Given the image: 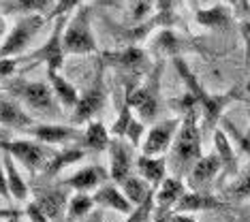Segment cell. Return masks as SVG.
Instances as JSON below:
<instances>
[{
	"label": "cell",
	"instance_id": "36",
	"mask_svg": "<svg viewBox=\"0 0 250 222\" xmlns=\"http://www.w3.org/2000/svg\"><path fill=\"white\" fill-rule=\"evenodd\" d=\"M26 216H28V220L30 222H52L47 218V214H45L35 201H30L26 205Z\"/></svg>",
	"mask_w": 250,
	"mask_h": 222
},
{
	"label": "cell",
	"instance_id": "22",
	"mask_svg": "<svg viewBox=\"0 0 250 222\" xmlns=\"http://www.w3.org/2000/svg\"><path fill=\"white\" fill-rule=\"evenodd\" d=\"M109 62L122 71L130 73V75H135V73L141 75L147 68V56L141 47H124L120 51H113V54H109Z\"/></svg>",
	"mask_w": 250,
	"mask_h": 222
},
{
	"label": "cell",
	"instance_id": "5",
	"mask_svg": "<svg viewBox=\"0 0 250 222\" xmlns=\"http://www.w3.org/2000/svg\"><path fill=\"white\" fill-rule=\"evenodd\" d=\"M64 21L66 17H56L54 30L45 39V43H41V47L30 49L26 56L18 58V62H28V64H45L47 71H60L64 66V47H62V30H64Z\"/></svg>",
	"mask_w": 250,
	"mask_h": 222
},
{
	"label": "cell",
	"instance_id": "1",
	"mask_svg": "<svg viewBox=\"0 0 250 222\" xmlns=\"http://www.w3.org/2000/svg\"><path fill=\"white\" fill-rule=\"evenodd\" d=\"M199 118H201L199 107L186 111L182 116V122H180L178 133H175L171 150L165 156L167 158V169L171 171V175H178L182 180L190 173L195 162L203 156V150H201L203 130H201V124H199Z\"/></svg>",
	"mask_w": 250,
	"mask_h": 222
},
{
	"label": "cell",
	"instance_id": "41",
	"mask_svg": "<svg viewBox=\"0 0 250 222\" xmlns=\"http://www.w3.org/2000/svg\"><path fill=\"white\" fill-rule=\"evenodd\" d=\"M9 28H11V24L7 21V17H4V15H0V45H2V43H4V39H7Z\"/></svg>",
	"mask_w": 250,
	"mask_h": 222
},
{
	"label": "cell",
	"instance_id": "7",
	"mask_svg": "<svg viewBox=\"0 0 250 222\" xmlns=\"http://www.w3.org/2000/svg\"><path fill=\"white\" fill-rule=\"evenodd\" d=\"M124 94H126L128 105L133 107V111L137 113V118L146 126L154 124L158 109H161V105H158V71L156 75L150 77V81L141 85H128Z\"/></svg>",
	"mask_w": 250,
	"mask_h": 222
},
{
	"label": "cell",
	"instance_id": "46",
	"mask_svg": "<svg viewBox=\"0 0 250 222\" xmlns=\"http://www.w3.org/2000/svg\"><path fill=\"white\" fill-rule=\"evenodd\" d=\"M86 222H101V218H99V216H90Z\"/></svg>",
	"mask_w": 250,
	"mask_h": 222
},
{
	"label": "cell",
	"instance_id": "24",
	"mask_svg": "<svg viewBox=\"0 0 250 222\" xmlns=\"http://www.w3.org/2000/svg\"><path fill=\"white\" fill-rule=\"evenodd\" d=\"M109 141H111L109 128H107L103 122H99V120H90V122H86V128L82 130V141H79V145H82L83 150L103 152V150H107Z\"/></svg>",
	"mask_w": 250,
	"mask_h": 222
},
{
	"label": "cell",
	"instance_id": "12",
	"mask_svg": "<svg viewBox=\"0 0 250 222\" xmlns=\"http://www.w3.org/2000/svg\"><path fill=\"white\" fill-rule=\"evenodd\" d=\"M0 126L11 130H30L35 126V118L24 109L20 101L4 99L0 94Z\"/></svg>",
	"mask_w": 250,
	"mask_h": 222
},
{
	"label": "cell",
	"instance_id": "29",
	"mask_svg": "<svg viewBox=\"0 0 250 222\" xmlns=\"http://www.w3.org/2000/svg\"><path fill=\"white\" fill-rule=\"evenodd\" d=\"M227 195L231 199H250V167H246L233 180V184L227 188Z\"/></svg>",
	"mask_w": 250,
	"mask_h": 222
},
{
	"label": "cell",
	"instance_id": "3",
	"mask_svg": "<svg viewBox=\"0 0 250 222\" xmlns=\"http://www.w3.org/2000/svg\"><path fill=\"white\" fill-rule=\"evenodd\" d=\"M62 47L66 56H90L99 51V43H96L92 21H90V11L86 7L75 9L73 15L64 21Z\"/></svg>",
	"mask_w": 250,
	"mask_h": 222
},
{
	"label": "cell",
	"instance_id": "9",
	"mask_svg": "<svg viewBox=\"0 0 250 222\" xmlns=\"http://www.w3.org/2000/svg\"><path fill=\"white\" fill-rule=\"evenodd\" d=\"M107 156H109V178L118 186L122 184L128 175L135 173V147L122 137H111L109 145H107Z\"/></svg>",
	"mask_w": 250,
	"mask_h": 222
},
{
	"label": "cell",
	"instance_id": "30",
	"mask_svg": "<svg viewBox=\"0 0 250 222\" xmlns=\"http://www.w3.org/2000/svg\"><path fill=\"white\" fill-rule=\"evenodd\" d=\"M146 130H147V126L141 122L137 116H135L133 120H130V124H128V128H126V133H124L122 139H126L128 143L137 150V147H141V141H144V137H146Z\"/></svg>",
	"mask_w": 250,
	"mask_h": 222
},
{
	"label": "cell",
	"instance_id": "32",
	"mask_svg": "<svg viewBox=\"0 0 250 222\" xmlns=\"http://www.w3.org/2000/svg\"><path fill=\"white\" fill-rule=\"evenodd\" d=\"M156 9V0H130V17L133 21H144Z\"/></svg>",
	"mask_w": 250,
	"mask_h": 222
},
{
	"label": "cell",
	"instance_id": "15",
	"mask_svg": "<svg viewBox=\"0 0 250 222\" xmlns=\"http://www.w3.org/2000/svg\"><path fill=\"white\" fill-rule=\"evenodd\" d=\"M135 173L141 180H146L152 188L161 186V182L167 178L169 169H167V158L165 156H146V154H137L135 158Z\"/></svg>",
	"mask_w": 250,
	"mask_h": 222
},
{
	"label": "cell",
	"instance_id": "25",
	"mask_svg": "<svg viewBox=\"0 0 250 222\" xmlns=\"http://www.w3.org/2000/svg\"><path fill=\"white\" fill-rule=\"evenodd\" d=\"M195 20H197L199 26L209 28V30L225 28V26H229L231 20H233V9L225 2H218V4H214V7L199 9L195 13Z\"/></svg>",
	"mask_w": 250,
	"mask_h": 222
},
{
	"label": "cell",
	"instance_id": "48",
	"mask_svg": "<svg viewBox=\"0 0 250 222\" xmlns=\"http://www.w3.org/2000/svg\"><path fill=\"white\" fill-rule=\"evenodd\" d=\"M248 126H250V111H248Z\"/></svg>",
	"mask_w": 250,
	"mask_h": 222
},
{
	"label": "cell",
	"instance_id": "2",
	"mask_svg": "<svg viewBox=\"0 0 250 222\" xmlns=\"http://www.w3.org/2000/svg\"><path fill=\"white\" fill-rule=\"evenodd\" d=\"M7 88L24 105V109L30 116L35 113L37 118H47V120L62 118V107L58 105L47 81H26V79L11 77Z\"/></svg>",
	"mask_w": 250,
	"mask_h": 222
},
{
	"label": "cell",
	"instance_id": "39",
	"mask_svg": "<svg viewBox=\"0 0 250 222\" xmlns=\"http://www.w3.org/2000/svg\"><path fill=\"white\" fill-rule=\"evenodd\" d=\"M150 222H171V212H165V209L154 207V212L150 216Z\"/></svg>",
	"mask_w": 250,
	"mask_h": 222
},
{
	"label": "cell",
	"instance_id": "33",
	"mask_svg": "<svg viewBox=\"0 0 250 222\" xmlns=\"http://www.w3.org/2000/svg\"><path fill=\"white\" fill-rule=\"evenodd\" d=\"M54 0H20V11L21 13H39L43 15L47 9H52Z\"/></svg>",
	"mask_w": 250,
	"mask_h": 222
},
{
	"label": "cell",
	"instance_id": "13",
	"mask_svg": "<svg viewBox=\"0 0 250 222\" xmlns=\"http://www.w3.org/2000/svg\"><path fill=\"white\" fill-rule=\"evenodd\" d=\"M35 203L47 214L52 222H62L66 218V205H69V195L64 188H43L37 190Z\"/></svg>",
	"mask_w": 250,
	"mask_h": 222
},
{
	"label": "cell",
	"instance_id": "37",
	"mask_svg": "<svg viewBox=\"0 0 250 222\" xmlns=\"http://www.w3.org/2000/svg\"><path fill=\"white\" fill-rule=\"evenodd\" d=\"M0 197H2L4 201H11V197H9V186H7V173H4L2 158H0Z\"/></svg>",
	"mask_w": 250,
	"mask_h": 222
},
{
	"label": "cell",
	"instance_id": "18",
	"mask_svg": "<svg viewBox=\"0 0 250 222\" xmlns=\"http://www.w3.org/2000/svg\"><path fill=\"white\" fill-rule=\"evenodd\" d=\"M223 207V201H218L214 195L206 190H186L178 205L173 207L175 214H195V212H206V209H218Z\"/></svg>",
	"mask_w": 250,
	"mask_h": 222
},
{
	"label": "cell",
	"instance_id": "16",
	"mask_svg": "<svg viewBox=\"0 0 250 222\" xmlns=\"http://www.w3.org/2000/svg\"><path fill=\"white\" fill-rule=\"evenodd\" d=\"M184 192H186L184 180L178 178V175H167L161 182V186L154 190V207L165 209V212H173V207L178 205Z\"/></svg>",
	"mask_w": 250,
	"mask_h": 222
},
{
	"label": "cell",
	"instance_id": "4",
	"mask_svg": "<svg viewBox=\"0 0 250 222\" xmlns=\"http://www.w3.org/2000/svg\"><path fill=\"white\" fill-rule=\"evenodd\" d=\"M45 15L26 13L21 15L13 26L9 28V34L4 43L0 45V58H21L32 49V43L43 30Z\"/></svg>",
	"mask_w": 250,
	"mask_h": 222
},
{
	"label": "cell",
	"instance_id": "21",
	"mask_svg": "<svg viewBox=\"0 0 250 222\" xmlns=\"http://www.w3.org/2000/svg\"><path fill=\"white\" fill-rule=\"evenodd\" d=\"M0 158H2V164H4V173H7V186H9V197L13 199V201L18 203H24L28 201V197H30V188H28L26 180L21 178L18 164H15L13 156L11 154H7L2 150V154H0Z\"/></svg>",
	"mask_w": 250,
	"mask_h": 222
},
{
	"label": "cell",
	"instance_id": "34",
	"mask_svg": "<svg viewBox=\"0 0 250 222\" xmlns=\"http://www.w3.org/2000/svg\"><path fill=\"white\" fill-rule=\"evenodd\" d=\"M83 0H56L54 2V7H52V15L54 20L56 17H66L71 13V11H75V9H79V4H82Z\"/></svg>",
	"mask_w": 250,
	"mask_h": 222
},
{
	"label": "cell",
	"instance_id": "35",
	"mask_svg": "<svg viewBox=\"0 0 250 222\" xmlns=\"http://www.w3.org/2000/svg\"><path fill=\"white\" fill-rule=\"evenodd\" d=\"M18 58H0V79H11L18 73Z\"/></svg>",
	"mask_w": 250,
	"mask_h": 222
},
{
	"label": "cell",
	"instance_id": "10",
	"mask_svg": "<svg viewBox=\"0 0 250 222\" xmlns=\"http://www.w3.org/2000/svg\"><path fill=\"white\" fill-rule=\"evenodd\" d=\"M32 139L41 141L45 145H73L82 141V130L77 126H66V124H56V122H47V124H35L30 128Z\"/></svg>",
	"mask_w": 250,
	"mask_h": 222
},
{
	"label": "cell",
	"instance_id": "8",
	"mask_svg": "<svg viewBox=\"0 0 250 222\" xmlns=\"http://www.w3.org/2000/svg\"><path fill=\"white\" fill-rule=\"evenodd\" d=\"M180 122L182 118H169V120L154 122L146 130L139 154H146V156H167V152L171 150V143L175 139V133L180 128Z\"/></svg>",
	"mask_w": 250,
	"mask_h": 222
},
{
	"label": "cell",
	"instance_id": "23",
	"mask_svg": "<svg viewBox=\"0 0 250 222\" xmlns=\"http://www.w3.org/2000/svg\"><path fill=\"white\" fill-rule=\"evenodd\" d=\"M47 83L62 109H75L79 101V92L69 79L60 75V71H47Z\"/></svg>",
	"mask_w": 250,
	"mask_h": 222
},
{
	"label": "cell",
	"instance_id": "27",
	"mask_svg": "<svg viewBox=\"0 0 250 222\" xmlns=\"http://www.w3.org/2000/svg\"><path fill=\"white\" fill-rule=\"evenodd\" d=\"M83 156H86V150H83L82 145H77V143H73V145H64L62 150H54V154H52V161H49V164L45 167L43 173H45V175H56V173H60L62 169L71 167L73 162L82 161Z\"/></svg>",
	"mask_w": 250,
	"mask_h": 222
},
{
	"label": "cell",
	"instance_id": "28",
	"mask_svg": "<svg viewBox=\"0 0 250 222\" xmlns=\"http://www.w3.org/2000/svg\"><path fill=\"white\" fill-rule=\"evenodd\" d=\"M94 209V199L90 192H75L69 199V205H66V218L71 222L75 220H86Z\"/></svg>",
	"mask_w": 250,
	"mask_h": 222
},
{
	"label": "cell",
	"instance_id": "40",
	"mask_svg": "<svg viewBox=\"0 0 250 222\" xmlns=\"http://www.w3.org/2000/svg\"><path fill=\"white\" fill-rule=\"evenodd\" d=\"M220 2H225V4H229L231 9H237V11H246V15L250 17V13H248V4H246V0H220Z\"/></svg>",
	"mask_w": 250,
	"mask_h": 222
},
{
	"label": "cell",
	"instance_id": "19",
	"mask_svg": "<svg viewBox=\"0 0 250 222\" xmlns=\"http://www.w3.org/2000/svg\"><path fill=\"white\" fill-rule=\"evenodd\" d=\"M92 199H94V205H99V207L111 209V212H120V214H126V216L135 209L133 205L128 203V199L124 197V192L113 184H103L101 188H96Z\"/></svg>",
	"mask_w": 250,
	"mask_h": 222
},
{
	"label": "cell",
	"instance_id": "6",
	"mask_svg": "<svg viewBox=\"0 0 250 222\" xmlns=\"http://www.w3.org/2000/svg\"><path fill=\"white\" fill-rule=\"evenodd\" d=\"M0 145H2L4 152L13 156L15 162H20L21 167H26L32 173L45 171L54 154L52 147L37 139H13V141H2Z\"/></svg>",
	"mask_w": 250,
	"mask_h": 222
},
{
	"label": "cell",
	"instance_id": "20",
	"mask_svg": "<svg viewBox=\"0 0 250 222\" xmlns=\"http://www.w3.org/2000/svg\"><path fill=\"white\" fill-rule=\"evenodd\" d=\"M214 152H216V156L220 158L223 173L235 175L237 169H240V164H237V152H235V145H233L229 133H227L225 128L214 130Z\"/></svg>",
	"mask_w": 250,
	"mask_h": 222
},
{
	"label": "cell",
	"instance_id": "49",
	"mask_svg": "<svg viewBox=\"0 0 250 222\" xmlns=\"http://www.w3.org/2000/svg\"><path fill=\"white\" fill-rule=\"evenodd\" d=\"M0 94H2V85H0Z\"/></svg>",
	"mask_w": 250,
	"mask_h": 222
},
{
	"label": "cell",
	"instance_id": "31",
	"mask_svg": "<svg viewBox=\"0 0 250 222\" xmlns=\"http://www.w3.org/2000/svg\"><path fill=\"white\" fill-rule=\"evenodd\" d=\"M156 47L175 58V56H178V51H180V39L175 37L171 30H163L156 37Z\"/></svg>",
	"mask_w": 250,
	"mask_h": 222
},
{
	"label": "cell",
	"instance_id": "44",
	"mask_svg": "<svg viewBox=\"0 0 250 222\" xmlns=\"http://www.w3.org/2000/svg\"><path fill=\"white\" fill-rule=\"evenodd\" d=\"M244 94H246V99L250 101V81L246 83V88H244Z\"/></svg>",
	"mask_w": 250,
	"mask_h": 222
},
{
	"label": "cell",
	"instance_id": "17",
	"mask_svg": "<svg viewBox=\"0 0 250 222\" xmlns=\"http://www.w3.org/2000/svg\"><path fill=\"white\" fill-rule=\"evenodd\" d=\"M105 180H107L105 169L99 167V164H90V167L75 171V173L64 182V186L75 192H94L96 188H101L105 184Z\"/></svg>",
	"mask_w": 250,
	"mask_h": 222
},
{
	"label": "cell",
	"instance_id": "26",
	"mask_svg": "<svg viewBox=\"0 0 250 222\" xmlns=\"http://www.w3.org/2000/svg\"><path fill=\"white\" fill-rule=\"evenodd\" d=\"M120 190L124 192V197L128 199V203L133 205V207H139V205H144L146 201H150V199L154 197V188L147 184L146 180H141L137 173L128 175L120 184Z\"/></svg>",
	"mask_w": 250,
	"mask_h": 222
},
{
	"label": "cell",
	"instance_id": "45",
	"mask_svg": "<svg viewBox=\"0 0 250 222\" xmlns=\"http://www.w3.org/2000/svg\"><path fill=\"white\" fill-rule=\"evenodd\" d=\"M0 222H20V220H18V216H11V218H4V220H0Z\"/></svg>",
	"mask_w": 250,
	"mask_h": 222
},
{
	"label": "cell",
	"instance_id": "14",
	"mask_svg": "<svg viewBox=\"0 0 250 222\" xmlns=\"http://www.w3.org/2000/svg\"><path fill=\"white\" fill-rule=\"evenodd\" d=\"M105 101V92H103V85L101 81H96L88 92L79 94V101L73 109V122L75 124H86L90 120H94V116L101 111Z\"/></svg>",
	"mask_w": 250,
	"mask_h": 222
},
{
	"label": "cell",
	"instance_id": "47",
	"mask_svg": "<svg viewBox=\"0 0 250 222\" xmlns=\"http://www.w3.org/2000/svg\"><path fill=\"white\" fill-rule=\"evenodd\" d=\"M246 4H248V13H250V0H246Z\"/></svg>",
	"mask_w": 250,
	"mask_h": 222
},
{
	"label": "cell",
	"instance_id": "38",
	"mask_svg": "<svg viewBox=\"0 0 250 222\" xmlns=\"http://www.w3.org/2000/svg\"><path fill=\"white\" fill-rule=\"evenodd\" d=\"M240 30H242L244 43H246V58L250 60V20H242V24H240Z\"/></svg>",
	"mask_w": 250,
	"mask_h": 222
},
{
	"label": "cell",
	"instance_id": "43",
	"mask_svg": "<svg viewBox=\"0 0 250 222\" xmlns=\"http://www.w3.org/2000/svg\"><path fill=\"white\" fill-rule=\"evenodd\" d=\"M11 216H18V214H15V209H11V207H0V220L11 218Z\"/></svg>",
	"mask_w": 250,
	"mask_h": 222
},
{
	"label": "cell",
	"instance_id": "11",
	"mask_svg": "<svg viewBox=\"0 0 250 222\" xmlns=\"http://www.w3.org/2000/svg\"><path fill=\"white\" fill-rule=\"evenodd\" d=\"M220 171H223V164H220V158L216 156V152L201 156L195 162V167L190 169V173L186 175L190 190H206V188L218 178Z\"/></svg>",
	"mask_w": 250,
	"mask_h": 222
},
{
	"label": "cell",
	"instance_id": "42",
	"mask_svg": "<svg viewBox=\"0 0 250 222\" xmlns=\"http://www.w3.org/2000/svg\"><path fill=\"white\" fill-rule=\"evenodd\" d=\"M171 222H197L192 214H175L171 212Z\"/></svg>",
	"mask_w": 250,
	"mask_h": 222
}]
</instances>
